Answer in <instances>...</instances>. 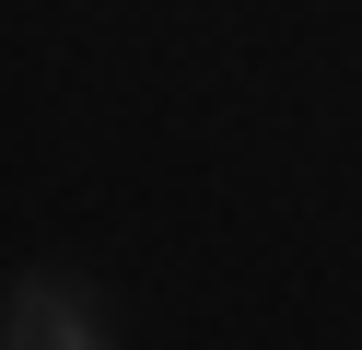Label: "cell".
Segmentation results:
<instances>
[{
    "label": "cell",
    "mask_w": 362,
    "mask_h": 350,
    "mask_svg": "<svg viewBox=\"0 0 362 350\" xmlns=\"http://www.w3.org/2000/svg\"><path fill=\"white\" fill-rule=\"evenodd\" d=\"M0 339H12V350H94L105 327H94V303H82V292H59V280H24Z\"/></svg>",
    "instance_id": "obj_1"
}]
</instances>
